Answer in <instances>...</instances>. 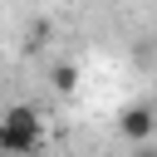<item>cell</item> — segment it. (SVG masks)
Returning <instances> with one entry per match:
<instances>
[{"label": "cell", "mask_w": 157, "mask_h": 157, "mask_svg": "<svg viewBox=\"0 0 157 157\" xmlns=\"http://www.w3.org/2000/svg\"><path fill=\"white\" fill-rule=\"evenodd\" d=\"M44 147V123L29 103H15L0 113V157H29Z\"/></svg>", "instance_id": "6da1fadb"}, {"label": "cell", "mask_w": 157, "mask_h": 157, "mask_svg": "<svg viewBox=\"0 0 157 157\" xmlns=\"http://www.w3.org/2000/svg\"><path fill=\"white\" fill-rule=\"evenodd\" d=\"M118 132H123L128 142H137V147H142V142L157 132V113H152V108H142V103H137V108H123V113H118Z\"/></svg>", "instance_id": "7a4b0ae2"}, {"label": "cell", "mask_w": 157, "mask_h": 157, "mask_svg": "<svg viewBox=\"0 0 157 157\" xmlns=\"http://www.w3.org/2000/svg\"><path fill=\"white\" fill-rule=\"evenodd\" d=\"M54 88L69 93V88H74V69H54Z\"/></svg>", "instance_id": "3957f363"}, {"label": "cell", "mask_w": 157, "mask_h": 157, "mask_svg": "<svg viewBox=\"0 0 157 157\" xmlns=\"http://www.w3.org/2000/svg\"><path fill=\"white\" fill-rule=\"evenodd\" d=\"M132 157H157V147H147V142H142V147H137Z\"/></svg>", "instance_id": "277c9868"}]
</instances>
